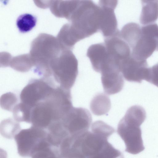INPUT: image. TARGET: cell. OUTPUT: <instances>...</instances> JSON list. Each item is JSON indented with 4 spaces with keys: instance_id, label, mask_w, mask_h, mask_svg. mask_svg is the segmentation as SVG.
<instances>
[{
    "instance_id": "6da1fadb",
    "label": "cell",
    "mask_w": 158,
    "mask_h": 158,
    "mask_svg": "<svg viewBox=\"0 0 158 158\" xmlns=\"http://www.w3.org/2000/svg\"><path fill=\"white\" fill-rule=\"evenodd\" d=\"M146 117V111L143 107L134 105L127 110L119 121L117 132L124 142L125 152L135 155L145 149L140 126Z\"/></svg>"
},
{
    "instance_id": "7a4b0ae2",
    "label": "cell",
    "mask_w": 158,
    "mask_h": 158,
    "mask_svg": "<svg viewBox=\"0 0 158 158\" xmlns=\"http://www.w3.org/2000/svg\"><path fill=\"white\" fill-rule=\"evenodd\" d=\"M100 8L93 1H79L69 19L72 27L82 40L99 31Z\"/></svg>"
},
{
    "instance_id": "3957f363",
    "label": "cell",
    "mask_w": 158,
    "mask_h": 158,
    "mask_svg": "<svg viewBox=\"0 0 158 158\" xmlns=\"http://www.w3.org/2000/svg\"><path fill=\"white\" fill-rule=\"evenodd\" d=\"M14 139L18 153L23 157H31L36 151L50 144L47 131L33 126L21 130Z\"/></svg>"
},
{
    "instance_id": "277c9868",
    "label": "cell",
    "mask_w": 158,
    "mask_h": 158,
    "mask_svg": "<svg viewBox=\"0 0 158 158\" xmlns=\"http://www.w3.org/2000/svg\"><path fill=\"white\" fill-rule=\"evenodd\" d=\"M158 50V25L155 23L141 27V33L131 55L140 60H146L156 50Z\"/></svg>"
},
{
    "instance_id": "5b68a950",
    "label": "cell",
    "mask_w": 158,
    "mask_h": 158,
    "mask_svg": "<svg viewBox=\"0 0 158 158\" xmlns=\"http://www.w3.org/2000/svg\"><path fill=\"white\" fill-rule=\"evenodd\" d=\"M56 87L48 79L33 80L22 90L20 94L21 102L31 109L50 95Z\"/></svg>"
},
{
    "instance_id": "8992f818",
    "label": "cell",
    "mask_w": 158,
    "mask_h": 158,
    "mask_svg": "<svg viewBox=\"0 0 158 158\" xmlns=\"http://www.w3.org/2000/svg\"><path fill=\"white\" fill-rule=\"evenodd\" d=\"M60 121L70 136L79 135L88 131L92 118L86 109L73 107Z\"/></svg>"
},
{
    "instance_id": "52a82bcc",
    "label": "cell",
    "mask_w": 158,
    "mask_h": 158,
    "mask_svg": "<svg viewBox=\"0 0 158 158\" xmlns=\"http://www.w3.org/2000/svg\"><path fill=\"white\" fill-rule=\"evenodd\" d=\"M78 74V62L73 52L68 51L58 68L53 70V78L60 86L70 89L74 85Z\"/></svg>"
},
{
    "instance_id": "ba28073f",
    "label": "cell",
    "mask_w": 158,
    "mask_h": 158,
    "mask_svg": "<svg viewBox=\"0 0 158 158\" xmlns=\"http://www.w3.org/2000/svg\"><path fill=\"white\" fill-rule=\"evenodd\" d=\"M117 2L115 0H101L99 2L100 8L99 31L105 38L116 35L119 32L114 13Z\"/></svg>"
},
{
    "instance_id": "9c48e42d",
    "label": "cell",
    "mask_w": 158,
    "mask_h": 158,
    "mask_svg": "<svg viewBox=\"0 0 158 158\" xmlns=\"http://www.w3.org/2000/svg\"><path fill=\"white\" fill-rule=\"evenodd\" d=\"M149 68L146 60L137 59L131 55L122 60L119 65L120 71L125 80L139 83L143 80L146 81Z\"/></svg>"
},
{
    "instance_id": "30bf717a",
    "label": "cell",
    "mask_w": 158,
    "mask_h": 158,
    "mask_svg": "<svg viewBox=\"0 0 158 158\" xmlns=\"http://www.w3.org/2000/svg\"><path fill=\"white\" fill-rule=\"evenodd\" d=\"M100 73L103 89L106 94H114L122 90L124 81L123 76L118 68L107 67L102 69Z\"/></svg>"
},
{
    "instance_id": "8fae6325",
    "label": "cell",
    "mask_w": 158,
    "mask_h": 158,
    "mask_svg": "<svg viewBox=\"0 0 158 158\" xmlns=\"http://www.w3.org/2000/svg\"><path fill=\"white\" fill-rule=\"evenodd\" d=\"M106 52V48L104 43L93 44L88 48L86 55L90 60L93 69L96 72H99Z\"/></svg>"
},
{
    "instance_id": "7c38bea8",
    "label": "cell",
    "mask_w": 158,
    "mask_h": 158,
    "mask_svg": "<svg viewBox=\"0 0 158 158\" xmlns=\"http://www.w3.org/2000/svg\"><path fill=\"white\" fill-rule=\"evenodd\" d=\"M142 2L140 23L144 25L154 23L158 18V0Z\"/></svg>"
},
{
    "instance_id": "4fadbf2b",
    "label": "cell",
    "mask_w": 158,
    "mask_h": 158,
    "mask_svg": "<svg viewBox=\"0 0 158 158\" xmlns=\"http://www.w3.org/2000/svg\"><path fill=\"white\" fill-rule=\"evenodd\" d=\"M141 33V27L137 23L131 22L123 27L119 35L128 44L131 50L139 39Z\"/></svg>"
},
{
    "instance_id": "5bb4252c",
    "label": "cell",
    "mask_w": 158,
    "mask_h": 158,
    "mask_svg": "<svg viewBox=\"0 0 158 158\" xmlns=\"http://www.w3.org/2000/svg\"><path fill=\"white\" fill-rule=\"evenodd\" d=\"M19 122L15 119H7L2 121L1 123L0 131L2 135L7 139L15 138L21 130Z\"/></svg>"
},
{
    "instance_id": "9a60e30c",
    "label": "cell",
    "mask_w": 158,
    "mask_h": 158,
    "mask_svg": "<svg viewBox=\"0 0 158 158\" xmlns=\"http://www.w3.org/2000/svg\"><path fill=\"white\" fill-rule=\"evenodd\" d=\"M37 22L36 17L28 13L20 15L16 20V25L21 32L25 33L31 30L36 25Z\"/></svg>"
},
{
    "instance_id": "2e32d148",
    "label": "cell",
    "mask_w": 158,
    "mask_h": 158,
    "mask_svg": "<svg viewBox=\"0 0 158 158\" xmlns=\"http://www.w3.org/2000/svg\"><path fill=\"white\" fill-rule=\"evenodd\" d=\"M31 157V158H59L58 148L49 145L36 151Z\"/></svg>"
},
{
    "instance_id": "e0dca14e",
    "label": "cell",
    "mask_w": 158,
    "mask_h": 158,
    "mask_svg": "<svg viewBox=\"0 0 158 158\" xmlns=\"http://www.w3.org/2000/svg\"><path fill=\"white\" fill-rule=\"evenodd\" d=\"M17 98L15 95L10 93L3 95L1 98V105L3 109L12 111L16 105Z\"/></svg>"
},
{
    "instance_id": "ac0fdd59",
    "label": "cell",
    "mask_w": 158,
    "mask_h": 158,
    "mask_svg": "<svg viewBox=\"0 0 158 158\" xmlns=\"http://www.w3.org/2000/svg\"><path fill=\"white\" fill-rule=\"evenodd\" d=\"M146 81L158 87V63L150 68Z\"/></svg>"
}]
</instances>
